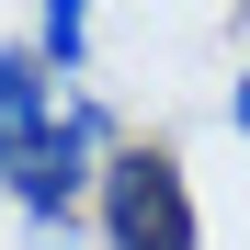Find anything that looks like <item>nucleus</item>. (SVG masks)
<instances>
[{
	"label": "nucleus",
	"mask_w": 250,
	"mask_h": 250,
	"mask_svg": "<svg viewBox=\"0 0 250 250\" xmlns=\"http://www.w3.org/2000/svg\"><path fill=\"white\" fill-rule=\"evenodd\" d=\"M91 205H103V239H114V250H205L193 182H182L171 148H114V171H103Z\"/></svg>",
	"instance_id": "nucleus-1"
},
{
	"label": "nucleus",
	"mask_w": 250,
	"mask_h": 250,
	"mask_svg": "<svg viewBox=\"0 0 250 250\" xmlns=\"http://www.w3.org/2000/svg\"><path fill=\"white\" fill-rule=\"evenodd\" d=\"M103 171H114V114L68 91V114H57L46 137L23 148V171H12V205H23L34 228H68V205H80V193H103Z\"/></svg>",
	"instance_id": "nucleus-2"
},
{
	"label": "nucleus",
	"mask_w": 250,
	"mask_h": 250,
	"mask_svg": "<svg viewBox=\"0 0 250 250\" xmlns=\"http://www.w3.org/2000/svg\"><path fill=\"white\" fill-rule=\"evenodd\" d=\"M34 57H46V80H68L91 57V12H80V0H46V12H34Z\"/></svg>",
	"instance_id": "nucleus-3"
},
{
	"label": "nucleus",
	"mask_w": 250,
	"mask_h": 250,
	"mask_svg": "<svg viewBox=\"0 0 250 250\" xmlns=\"http://www.w3.org/2000/svg\"><path fill=\"white\" fill-rule=\"evenodd\" d=\"M228 125H239V137H250V68L228 80Z\"/></svg>",
	"instance_id": "nucleus-4"
},
{
	"label": "nucleus",
	"mask_w": 250,
	"mask_h": 250,
	"mask_svg": "<svg viewBox=\"0 0 250 250\" xmlns=\"http://www.w3.org/2000/svg\"><path fill=\"white\" fill-rule=\"evenodd\" d=\"M34 250H80V239H68V228H34Z\"/></svg>",
	"instance_id": "nucleus-5"
},
{
	"label": "nucleus",
	"mask_w": 250,
	"mask_h": 250,
	"mask_svg": "<svg viewBox=\"0 0 250 250\" xmlns=\"http://www.w3.org/2000/svg\"><path fill=\"white\" fill-rule=\"evenodd\" d=\"M0 205H12V159H0Z\"/></svg>",
	"instance_id": "nucleus-6"
},
{
	"label": "nucleus",
	"mask_w": 250,
	"mask_h": 250,
	"mask_svg": "<svg viewBox=\"0 0 250 250\" xmlns=\"http://www.w3.org/2000/svg\"><path fill=\"white\" fill-rule=\"evenodd\" d=\"M239 34H250V12H239Z\"/></svg>",
	"instance_id": "nucleus-7"
}]
</instances>
